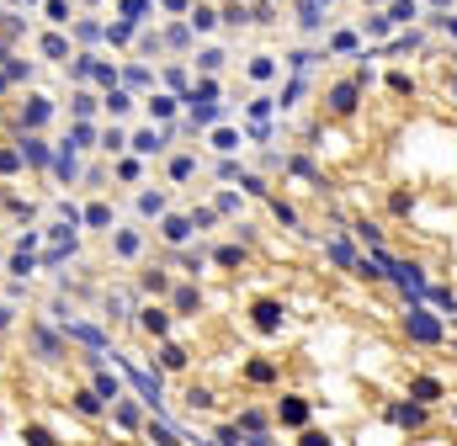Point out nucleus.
<instances>
[{"label": "nucleus", "instance_id": "20e7f679", "mask_svg": "<svg viewBox=\"0 0 457 446\" xmlns=\"http://www.w3.org/2000/svg\"><path fill=\"white\" fill-rule=\"evenodd\" d=\"M282 420H287V425H303V420H309V404H303V399H287V404H282Z\"/></svg>", "mask_w": 457, "mask_h": 446}, {"label": "nucleus", "instance_id": "39448f33", "mask_svg": "<svg viewBox=\"0 0 457 446\" xmlns=\"http://www.w3.org/2000/svg\"><path fill=\"white\" fill-rule=\"evenodd\" d=\"M394 420H399V425H420V420H425V409H420V404H404V409H394Z\"/></svg>", "mask_w": 457, "mask_h": 446}, {"label": "nucleus", "instance_id": "f257e3e1", "mask_svg": "<svg viewBox=\"0 0 457 446\" xmlns=\"http://www.w3.org/2000/svg\"><path fill=\"white\" fill-rule=\"evenodd\" d=\"M404 329H410V335H415V340H441V325L436 319H431V314H420V308H410V314H404Z\"/></svg>", "mask_w": 457, "mask_h": 446}, {"label": "nucleus", "instance_id": "7ed1b4c3", "mask_svg": "<svg viewBox=\"0 0 457 446\" xmlns=\"http://www.w3.org/2000/svg\"><path fill=\"white\" fill-rule=\"evenodd\" d=\"M277 325H282V308L277 303H260L256 308V329H277Z\"/></svg>", "mask_w": 457, "mask_h": 446}, {"label": "nucleus", "instance_id": "f03ea898", "mask_svg": "<svg viewBox=\"0 0 457 446\" xmlns=\"http://www.w3.org/2000/svg\"><path fill=\"white\" fill-rule=\"evenodd\" d=\"M330 106H335V112H357V80L335 85V91H330Z\"/></svg>", "mask_w": 457, "mask_h": 446}, {"label": "nucleus", "instance_id": "423d86ee", "mask_svg": "<svg viewBox=\"0 0 457 446\" xmlns=\"http://www.w3.org/2000/svg\"><path fill=\"white\" fill-rule=\"evenodd\" d=\"M436 393H441V388L431 383V377H415V399H436Z\"/></svg>", "mask_w": 457, "mask_h": 446}]
</instances>
